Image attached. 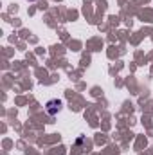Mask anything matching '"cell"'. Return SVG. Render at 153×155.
I'll return each instance as SVG.
<instances>
[{
	"label": "cell",
	"instance_id": "6da1fadb",
	"mask_svg": "<svg viewBox=\"0 0 153 155\" xmlns=\"http://www.w3.org/2000/svg\"><path fill=\"white\" fill-rule=\"evenodd\" d=\"M61 107H63V103H61L60 99H50V101H47L45 110H47V114H49V116H56V114L61 110Z\"/></svg>",
	"mask_w": 153,
	"mask_h": 155
},
{
	"label": "cell",
	"instance_id": "7a4b0ae2",
	"mask_svg": "<svg viewBox=\"0 0 153 155\" xmlns=\"http://www.w3.org/2000/svg\"><path fill=\"white\" fill-rule=\"evenodd\" d=\"M29 2H34V0H29Z\"/></svg>",
	"mask_w": 153,
	"mask_h": 155
}]
</instances>
